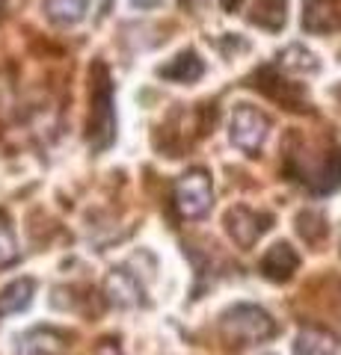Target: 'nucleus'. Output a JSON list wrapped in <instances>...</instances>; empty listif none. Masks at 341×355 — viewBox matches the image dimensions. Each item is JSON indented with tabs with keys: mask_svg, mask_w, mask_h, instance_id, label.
I'll return each mask as SVG.
<instances>
[{
	"mask_svg": "<svg viewBox=\"0 0 341 355\" xmlns=\"http://www.w3.org/2000/svg\"><path fill=\"white\" fill-rule=\"evenodd\" d=\"M113 80L101 62L92 65V107H90V121H86V137L95 151L107 148L113 142Z\"/></svg>",
	"mask_w": 341,
	"mask_h": 355,
	"instance_id": "nucleus-1",
	"label": "nucleus"
},
{
	"mask_svg": "<svg viewBox=\"0 0 341 355\" xmlns=\"http://www.w3.org/2000/svg\"><path fill=\"white\" fill-rule=\"evenodd\" d=\"M276 335V323L258 305H235L223 314V338L235 347L261 343Z\"/></svg>",
	"mask_w": 341,
	"mask_h": 355,
	"instance_id": "nucleus-2",
	"label": "nucleus"
},
{
	"mask_svg": "<svg viewBox=\"0 0 341 355\" xmlns=\"http://www.w3.org/2000/svg\"><path fill=\"white\" fill-rule=\"evenodd\" d=\"M214 202V190H211V178L208 172H187L184 178H178L175 184V210L184 216V219H199L211 210Z\"/></svg>",
	"mask_w": 341,
	"mask_h": 355,
	"instance_id": "nucleus-3",
	"label": "nucleus"
},
{
	"mask_svg": "<svg viewBox=\"0 0 341 355\" xmlns=\"http://www.w3.org/2000/svg\"><path fill=\"white\" fill-rule=\"evenodd\" d=\"M267 130H270V121L261 110L247 107V104L235 107L232 121H228V137H232V142L238 148L256 154L261 148V142L267 139Z\"/></svg>",
	"mask_w": 341,
	"mask_h": 355,
	"instance_id": "nucleus-4",
	"label": "nucleus"
},
{
	"mask_svg": "<svg viewBox=\"0 0 341 355\" xmlns=\"http://www.w3.org/2000/svg\"><path fill=\"white\" fill-rule=\"evenodd\" d=\"M270 225H273L270 214H258V210L244 207V205H238V207H232L226 214V231L232 234V240L238 243L240 249H249Z\"/></svg>",
	"mask_w": 341,
	"mask_h": 355,
	"instance_id": "nucleus-5",
	"label": "nucleus"
},
{
	"mask_svg": "<svg viewBox=\"0 0 341 355\" xmlns=\"http://www.w3.org/2000/svg\"><path fill=\"white\" fill-rule=\"evenodd\" d=\"M303 27L309 33H335L341 27V0H303Z\"/></svg>",
	"mask_w": 341,
	"mask_h": 355,
	"instance_id": "nucleus-6",
	"label": "nucleus"
},
{
	"mask_svg": "<svg viewBox=\"0 0 341 355\" xmlns=\"http://www.w3.org/2000/svg\"><path fill=\"white\" fill-rule=\"evenodd\" d=\"M107 299L116 302V305H122V308H134V305L146 302V299H142L140 282L125 270H113L107 275Z\"/></svg>",
	"mask_w": 341,
	"mask_h": 355,
	"instance_id": "nucleus-7",
	"label": "nucleus"
},
{
	"mask_svg": "<svg viewBox=\"0 0 341 355\" xmlns=\"http://www.w3.org/2000/svg\"><path fill=\"white\" fill-rule=\"evenodd\" d=\"M297 263H300V258H297V252L288 246V243H276V246L264 254L261 272L273 282H288L291 272L297 270Z\"/></svg>",
	"mask_w": 341,
	"mask_h": 355,
	"instance_id": "nucleus-8",
	"label": "nucleus"
},
{
	"mask_svg": "<svg viewBox=\"0 0 341 355\" xmlns=\"http://www.w3.org/2000/svg\"><path fill=\"white\" fill-rule=\"evenodd\" d=\"M65 338L60 335V331H53V329H33L27 331L24 338H21L18 343V355H63V343Z\"/></svg>",
	"mask_w": 341,
	"mask_h": 355,
	"instance_id": "nucleus-9",
	"label": "nucleus"
},
{
	"mask_svg": "<svg viewBox=\"0 0 341 355\" xmlns=\"http://www.w3.org/2000/svg\"><path fill=\"white\" fill-rule=\"evenodd\" d=\"M279 71L285 74H294V77H306V74H315L317 69H321V62H317V57L312 51L300 48V44H291V48H285L279 53Z\"/></svg>",
	"mask_w": 341,
	"mask_h": 355,
	"instance_id": "nucleus-10",
	"label": "nucleus"
},
{
	"mask_svg": "<svg viewBox=\"0 0 341 355\" xmlns=\"http://www.w3.org/2000/svg\"><path fill=\"white\" fill-rule=\"evenodd\" d=\"M288 18V3L285 0H256L249 9V21L264 30H282Z\"/></svg>",
	"mask_w": 341,
	"mask_h": 355,
	"instance_id": "nucleus-11",
	"label": "nucleus"
},
{
	"mask_svg": "<svg viewBox=\"0 0 341 355\" xmlns=\"http://www.w3.org/2000/svg\"><path fill=\"white\" fill-rule=\"evenodd\" d=\"M338 343L335 338L329 335L324 329H303L297 335V343H294V355H335Z\"/></svg>",
	"mask_w": 341,
	"mask_h": 355,
	"instance_id": "nucleus-12",
	"label": "nucleus"
},
{
	"mask_svg": "<svg viewBox=\"0 0 341 355\" xmlns=\"http://www.w3.org/2000/svg\"><path fill=\"white\" fill-rule=\"evenodd\" d=\"M205 71V65H202V60L196 57L193 51H184V53H178L169 65H163L160 69V77L163 80H181V83H190V80H196Z\"/></svg>",
	"mask_w": 341,
	"mask_h": 355,
	"instance_id": "nucleus-13",
	"label": "nucleus"
},
{
	"mask_svg": "<svg viewBox=\"0 0 341 355\" xmlns=\"http://www.w3.org/2000/svg\"><path fill=\"white\" fill-rule=\"evenodd\" d=\"M33 291L36 284L30 279H18L0 293V314H15V311H24L33 302Z\"/></svg>",
	"mask_w": 341,
	"mask_h": 355,
	"instance_id": "nucleus-14",
	"label": "nucleus"
},
{
	"mask_svg": "<svg viewBox=\"0 0 341 355\" xmlns=\"http://www.w3.org/2000/svg\"><path fill=\"white\" fill-rule=\"evenodd\" d=\"M92 0H45V12L57 24H74L86 15Z\"/></svg>",
	"mask_w": 341,
	"mask_h": 355,
	"instance_id": "nucleus-15",
	"label": "nucleus"
},
{
	"mask_svg": "<svg viewBox=\"0 0 341 355\" xmlns=\"http://www.w3.org/2000/svg\"><path fill=\"white\" fill-rule=\"evenodd\" d=\"M18 258V243H15V231L9 225L6 214H0V266L13 263Z\"/></svg>",
	"mask_w": 341,
	"mask_h": 355,
	"instance_id": "nucleus-16",
	"label": "nucleus"
},
{
	"mask_svg": "<svg viewBox=\"0 0 341 355\" xmlns=\"http://www.w3.org/2000/svg\"><path fill=\"white\" fill-rule=\"evenodd\" d=\"M92 355H122V352H119V347H116V343L104 340L101 347H95V349H92Z\"/></svg>",
	"mask_w": 341,
	"mask_h": 355,
	"instance_id": "nucleus-17",
	"label": "nucleus"
}]
</instances>
